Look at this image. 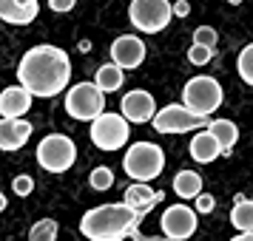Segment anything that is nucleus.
I'll return each instance as SVG.
<instances>
[{
	"mask_svg": "<svg viewBox=\"0 0 253 241\" xmlns=\"http://www.w3.org/2000/svg\"><path fill=\"white\" fill-rule=\"evenodd\" d=\"M12 190H14L17 196H29L32 190H35V179H32L29 173H20V176H14Z\"/></svg>",
	"mask_w": 253,
	"mask_h": 241,
	"instance_id": "nucleus-27",
	"label": "nucleus"
},
{
	"mask_svg": "<svg viewBox=\"0 0 253 241\" xmlns=\"http://www.w3.org/2000/svg\"><path fill=\"white\" fill-rule=\"evenodd\" d=\"M162 199H165V193H157V190H151L148 184H139V182H134L131 187H128L126 193H123V202H126L131 210H137L139 213V218H145L154 210V207L160 205Z\"/></svg>",
	"mask_w": 253,
	"mask_h": 241,
	"instance_id": "nucleus-14",
	"label": "nucleus"
},
{
	"mask_svg": "<svg viewBox=\"0 0 253 241\" xmlns=\"http://www.w3.org/2000/svg\"><path fill=\"white\" fill-rule=\"evenodd\" d=\"M188 150H191V159L199 162V165H211V162H216L219 156H225L211 131H199V134L191 139V148Z\"/></svg>",
	"mask_w": 253,
	"mask_h": 241,
	"instance_id": "nucleus-17",
	"label": "nucleus"
},
{
	"mask_svg": "<svg viewBox=\"0 0 253 241\" xmlns=\"http://www.w3.org/2000/svg\"><path fill=\"white\" fill-rule=\"evenodd\" d=\"M230 241H253V233H239V236H233Z\"/></svg>",
	"mask_w": 253,
	"mask_h": 241,
	"instance_id": "nucleus-31",
	"label": "nucleus"
},
{
	"mask_svg": "<svg viewBox=\"0 0 253 241\" xmlns=\"http://www.w3.org/2000/svg\"><path fill=\"white\" fill-rule=\"evenodd\" d=\"M40 12L37 0H0V17L9 26H29Z\"/></svg>",
	"mask_w": 253,
	"mask_h": 241,
	"instance_id": "nucleus-15",
	"label": "nucleus"
},
{
	"mask_svg": "<svg viewBox=\"0 0 253 241\" xmlns=\"http://www.w3.org/2000/svg\"><path fill=\"white\" fill-rule=\"evenodd\" d=\"M216 40H219V34H216L213 26H199V29L194 32V43L196 46H208V48L216 51Z\"/></svg>",
	"mask_w": 253,
	"mask_h": 241,
	"instance_id": "nucleus-25",
	"label": "nucleus"
},
{
	"mask_svg": "<svg viewBox=\"0 0 253 241\" xmlns=\"http://www.w3.org/2000/svg\"><path fill=\"white\" fill-rule=\"evenodd\" d=\"M32 108V94L23 85H9L0 94V116L3 119H23V114Z\"/></svg>",
	"mask_w": 253,
	"mask_h": 241,
	"instance_id": "nucleus-13",
	"label": "nucleus"
},
{
	"mask_svg": "<svg viewBox=\"0 0 253 241\" xmlns=\"http://www.w3.org/2000/svg\"><path fill=\"white\" fill-rule=\"evenodd\" d=\"M17 80L32 97L51 100L69 88L71 60L57 46H35L17 63Z\"/></svg>",
	"mask_w": 253,
	"mask_h": 241,
	"instance_id": "nucleus-1",
	"label": "nucleus"
},
{
	"mask_svg": "<svg viewBox=\"0 0 253 241\" xmlns=\"http://www.w3.org/2000/svg\"><path fill=\"white\" fill-rule=\"evenodd\" d=\"M94 82H97V85H100V91H105V94L120 91V88H123V82H126V71L120 69L117 63H105V66L97 69Z\"/></svg>",
	"mask_w": 253,
	"mask_h": 241,
	"instance_id": "nucleus-20",
	"label": "nucleus"
},
{
	"mask_svg": "<svg viewBox=\"0 0 253 241\" xmlns=\"http://www.w3.org/2000/svg\"><path fill=\"white\" fill-rule=\"evenodd\" d=\"M120 111L126 116L128 122H134V125H145V122H154V116H157V103H154V97L148 91H128L123 97V103H120Z\"/></svg>",
	"mask_w": 253,
	"mask_h": 241,
	"instance_id": "nucleus-12",
	"label": "nucleus"
},
{
	"mask_svg": "<svg viewBox=\"0 0 253 241\" xmlns=\"http://www.w3.org/2000/svg\"><path fill=\"white\" fill-rule=\"evenodd\" d=\"M66 111L80 122H94L105 114V91L97 82H77L66 94Z\"/></svg>",
	"mask_w": 253,
	"mask_h": 241,
	"instance_id": "nucleus-5",
	"label": "nucleus"
},
{
	"mask_svg": "<svg viewBox=\"0 0 253 241\" xmlns=\"http://www.w3.org/2000/svg\"><path fill=\"white\" fill-rule=\"evenodd\" d=\"M160 224H162V233H165L168 241H188L196 233L199 221H196V210H191L188 205L179 202V205L165 207Z\"/></svg>",
	"mask_w": 253,
	"mask_h": 241,
	"instance_id": "nucleus-10",
	"label": "nucleus"
},
{
	"mask_svg": "<svg viewBox=\"0 0 253 241\" xmlns=\"http://www.w3.org/2000/svg\"><path fill=\"white\" fill-rule=\"evenodd\" d=\"M188 12H191V3L188 0H176L173 3V17H188Z\"/></svg>",
	"mask_w": 253,
	"mask_h": 241,
	"instance_id": "nucleus-30",
	"label": "nucleus"
},
{
	"mask_svg": "<svg viewBox=\"0 0 253 241\" xmlns=\"http://www.w3.org/2000/svg\"><path fill=\"white\" fill-rule=\"evenodd\" d=\"M173 193L179 199H199L202 196V176L196 171H179L173 176Z\"/></svg>",
	"mask_w": 253,
	"mask_h": 241,
	"instance_id": "nucleus-19",
	"label": "nucleus"
},
{
	"mask_svg": "<svg viewBox=\"0 0 253 241\" xmlns=\"http://www.w3.org/2000/svg\"><path fill=\"white\" fill-rule=\"evenodd\" d=\"M230 224L239 233H253V202L245 196H236V205L230 210Z\"/></svg>",
	"mask_w": 253,
	"mask_h": 241,
	"instance_id": "nucleus-21",
	"label": "nucleus"
},
{
	"mask_svg": "<svg viewBox=\"0 0 253 241\" xmlns=\"http://www.w3.org/2000/svg\"><path fill=\"white\" fill-rule=\"evenodd\" d=\"M236 69H239V77L242 82H248V85H253V43H248V46L239 51V60H236Z\"/></svg>",
	"mask_w": 253,
	"mask_h": 241,
	"instance_id": "nucleus-24",
	"label": "nucleus"
},
{
	"mask_svg": "<svg viewBox=\"0 0 253 241\" xmlns=\"http://www.w3.org/2000/svg\"><path fill=\"white\" fill-rule=\"evenodd\" d=\"M228 3H230V6H239L242 0H228Z\"/></svg>",
	"mask_w": 253,
	"mask_h": 241,
	"instance_id": "nucleus-32",
	"label": "nucleus"
},
{
	"mask_svg": "<svg viewBox=\"0 0 253 241\" xmlns=\"http://www.w3.org/2000/svg\"><path fill=\"white\" fill-rule=\"evenodd\" d=\"M194 205H196V213H211V210L216 207V199H213L211 193H202V196L194 202Z\"/></svg>",
	"mask_w": 253,
	"mask_h": 241,
	"instance_id": "nucleus-28",
	"label": "nucleus"
},
{
	"mask_svg": "<svg viewBox=\"0 0 253 241\" xmlns=\"http://www.w3.org/2000/svg\"><path fill=\"white\" fill-rule=\"evenodd\" d=\"M128 119L123 114H108L105 111L100 119H94L91 122V142H94V148H100V150H120V148H126V142H128Z\"/></svg>",
	"mask_w": 253,
	"mask_h": 241,
	"instance_id": "nucleus-8",
	"label": "nucleus"
},
{
	"mask_svg": "<svg viewBox=\"0 0 253 241\" xmlns=\"http://www.w3.org/2000/svg\"><path fill=\"white\" fill-rule=\"evenodd\" d=\"M77 0H48V9L51 12H71Z\"/></svg>",
	"mask_w": 253,
	"mask_h": 241,
	"instance_id": "nucleus-29",
	"label": "nucleus"
},
{
	"mask_svg": "<svg viewBox=\"0 0 253 241\" xmlns=\"http://www.w3.org/2000/svg\"><path fill=\"white\" fill-rule=\"evenodd\" d=\"M139 213L131 210L126 202L117 205H100L91 207L88 213H83L80 218V233L88 241H123L134 239L139 233Z\"/></svg>",
	"mask_w": 253,
	"mask_h": 241,
	"instance_id": "nucleus-2",
	"label": "nucleus"
},
{
	"mask_svg": "<svg viewBox=\"0 0 253 241\" xmlns=\"http://www.w3.org/2000/svg\"><path fill=\"white\" fill-rule=\"evenodd\" d=\"M222 85H219V80H213V77H191V80L185 82L182 88V105L191 111V114L196 116H211L219 111V105H222Z\"/></svg>",
	"mask_w": 253,
	"mask_h": 241,
	"instance_id": "nucleus-4",
	"label": "nucleus"
},
{
	"mask_svg": "<svg viewBox=\"0 0 253 241\" xmlns=\"http://www.w3.org/2000/svg\"><path fill=\"white\" fill-rule=\"evenodd\" d=\"M205 131L213 134V139L219 142V148H222L225 156H228V150L239 142V128H236V122H230V119H211Z\"/></svg>",
	"mask_w": 253,
	"mask_h": 241,
	"instance_id": "nucleus-18",
	"label": "nucleus"
},
{
	"mask_svg": "<svg viewBox=\"0 0 253 241\" xmlns=\"http://www.w3.org/2000/svg\"><path fill=\"white\" fill-rule=\"evenodd\" d=\"M123 171L139 184L154 182L165 171V150L154 142H134L123 156Z\"/></svg>",
	"mask_w": 253,
	"mask_h": 241,
	"instance_id": "nucleus-3",
	"label": "nucleus"
},
{
	"mask_svg": "<svg viewBox=\"0 0 253 241\" xmlns=\"http://www.w3.org/2000/svg\"><path fill=\"white\" fill-rule=\"evenodd\" d=\"M213 54H216L213 48H208V46H196V43H194L191 48H188V60H191L194 66H208V63L213 60Z\"/></svg>",
	"mask_w": 253,
	"mask_h": 241,
	"instance_id": "nucleus-26",
	"label": "nucleus"
},
{
	"mask_svg": "<svg viewBox=\"0 0 253 241\" xmlns=\"http://www.w3.org/2000/svg\"><path fill=\"white\" fill-rule=\"evenodd\" d=\"M173 17L171 0H131L128 6V20L142 34H157Z\"/></svg>",
	"mask_w": 253,
	"mask_h": 241,
	"instance_id": "nucleus-6",
	"label": "nucleus"
},
{
	"mask_svg": "<svg viewBox=\"0 0 253 241\" xmlns=\"http://www.w3.org/2000/svg\"><path fill=\"white\" fill-rule=\"evenodd\" d=\"M88 184H91V190H100V193H105V190L114 184V171H111V168H105V165L94 168L91 176H88Z\"/></svg>",
	"mask_w": 253,
	"mask_h": 241,
	"instance_id": "nucleus-23",
	"label": "nucleus"
},
{
	"mask_svg": "<svg viewBox=\"0 0 253 241\" xmlns=\"http://www.w3.org/2000/svg\"><path fill=\"white\" fill-rule=\"evenodd\" d=\"M111 63L123 71H134L145 63V43L137 34H123L111 43Z\"/></svg>",
	"mask_w": 253,
	"mask_h": 241,
	"instance_id": "nucleus-11",
	"label": "nucleus"
},
{
	"mask_svg": "<svg viewBox=\"0 0 253 241\" xmlns=\"http://www.w3.org/2000/svg\"><path fill=\"white\" fill-rule=\"evenodd\" d=\"M57 233H60V227L54 218H40L29 230V241H57Z\"/></svg>",
	"mask_w": 253,
	"mask_h": 241,
	"instance_id": "nucleus-22",
	"label": "nucleus"
},
{
	"mask_svg": "<svg viewBox=\"0 0 253 241\" xmlns=\"http://www.w3.org/2000/svg\"><path fill=\"white\" fill-rule=\"evenodd\" d=\"M154 131L157 134H185V131H196V128H208V119L205 116H196L191 114L185 105L179 103H171L160 108L157 116H154Z\"/></svg>",
	"mask_w": 253,
	"mask_h": 241,
	"instance_id": "nucleus-9",
	"label": "nucleus"
},
{
	"mask_svg": "<svg viewBox=\"0 0 253 241\" xmlns=\"http://www.w3.org/2000/svg\"><path fill=\"white\" fill-rule=\"evenodd\" d=\"M77 159V145L66 134H48L37 145V165L48 173H66Z\"/></svg>",
	"mask_w": 253,
	"mask_h": 241,
	"instance_id": "nucleus-7",
	"label": "nucleus"
},
{
	"mask_svg": "<svg viewBox=\"0 0 253 241\" xmlns=\"http://www.w3.org/2000/svg\"><path fill=\"white\" fill-rule=\"evenodd\" d=\"M32 131H35V128L29 125L26 119H3V122H0V148L6 150V153L20 150L26 142H29Z\"/></svg>",
	"mask_w": 253,
	"mask_h": 241,
	"instance_id": "nucleus-16",
	"label": "nucleus"
}]
</instances>
